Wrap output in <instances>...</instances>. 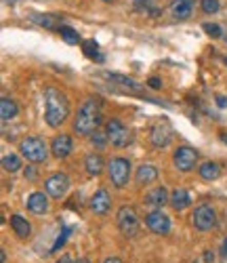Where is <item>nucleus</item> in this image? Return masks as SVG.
<instances>
[{
  "label": "nucleus",
  "instance_id": "obj_10",
  "mask_svg": "<svg viewBox=\"0 0 227 263\" xmlns=\"http://www.w3.org/2000/svg\"><path fill=\"white\" fill-rule=\"evenodd\" d=\"M145 226L149 228V232H154L158 236H166L171 232V219L162 211H152L145 217Z\"/></svg>",
  "mask_w": 227,
  "mask_h": 263
},
{
  "label": "nucleus",
  "instance_id": "obj_15",
  "mask_svg": "<svg viewBox=\"0 0 227 263\" xmlns=\"http://www.w3.org/2000/svg\"><path fill=\"white\" fill-rule=\"evenodd\" d=\"M194 5H196V0H171V5H168V11L175 19L179 21H185L192 17L194 13Z\"/></svg>",
  "mask_w": 227,
  "mask_h": 263
},
{
  "label": "nucleus",
  "instance_id": "obj_25",
  "mask_svg": "<svg viewBox=\"0 0 227 263\" xmlns=\"http://www.w3.org/2000/svg\"><path fill=\"white\" fill-rule=\"evenodd\" d=\"M82 51H84V55L88 57V59H97V61H103V57L99 55V47H97V42L95 40H84L82 42Z\"/></svg>",
  "mask_w": 227,
  "mask_h": 263
},
{
  "label": "nucleus",
  "instance_id": "obj_2",
  "mask_svg": "<svg viewBox=\"0 0 227 263\" xmlns=\"http://www.w3.org/2000/svg\"><path fill=\"white\" fill-rule=\"evenodd\" d=\"M44 97V120L49 126L59 128L67 118H70V101H67L65 93H61L55 86H47L42 91Z\"/></svg>",
  "mask_w": 227,
  "mask_h": 263
},
{
  "label": "nucleus",
  "instance_id": "obj_31",
  "mask_svg": "<svg viewBox=\"0 0 227 263\" xmlns=\"http://www.w3.org/2000/svg\"><path fill=\"white\" fill-rule=\"evenodd\" d=\"M70 234H72V230H70V228H65V230L59 234V238L55 240V245H53V249H51V251H59V249L65 245V240H67V236H70Z\"/></svg>",
  "mask_w": 227,
  "mask_h": 263
},
{
  "label": "nucleus",
  "instance_id": "obj_19",
  "mask_svg": "<svg viewBox=\"0 0 227 263\" xmlns=\"http://www.w3.org/2000/svg\"><path fill=\"white\" fill-rule=\"evenodd\" d=\"M168 204H171L175 211H185V209L192 204V196H190L187 190L177 187V190L171 192V202H168Z\"/></svg>",
  "mask_w": 227,
  "mask_h": 263
},
{
  "label": "nucleus",
  "instance_id": "obj_42",
  "mask_svg": "<svg viewBox=\"0 0 227 263\" xmlns=\"http://www.w3.org/2000/svg\"><path fill=\"white\" fill-rule=\"evenodd\" d=\"M225 63H227V57H225Z\"/></svg>",
  "mask_w": 227,
  "mask_h": 263
},
{
  "label": "nucleus",
  "instance_id": "obj_16",
  "mask_svg": "<svg viewBox=\"0 0 227 263\" xmlns=\"http://www.w3.org/2000/svg\"><path fill=\"white\" fill-rule=\"evenodd\" d=\"M30 19L34 21V24H38V26H42L44 30H61V19H59V15H53V13H32L30 15Z\"/></svg>",
  "mask_w": 227,
  "mask_h": 263
},
{
  "label": "nucleus",
  "instance_id": "obj_21",
  "mask_svg": "<svg viewBox=\"0 0 227 263\" xmlns=\"http://www.w3.org/2000/svg\"><path fill=\"white\" fill-rule=\"evenodd\" d=\"M103 168H105V160L99 154H88L84 158V171L90 175V177H97V175H101Z\"/></svg>",
  "mask_w": 227,
  "mask_h": 263
},
{
  "label": "nucleus",
  "instance_id": "obj_36",
  "mask_svg": "<svg viewBox=\"0 0 227 263\" xmlns=\"http://www.w3.org/2000/svg\"><path fill=\"white\" fill-rule=\"evenodd\" d=\"M103 263H124V261H122V259H118V257H107Z\"/></svg>",
  "mask_w": 227,
  "mask_h": 263
},
{
  "label": "nucleus",
  "instance_id": "obj_28",
  "mask_svg": "<svg viewBox=\"0 0 227 263\" xmlns=\"http://www.w3.org/2000/svg\"><path fill=\"white\" fill-rule=\"evenodd\" d=\"M59 34H61V38L67 42V45H78V40H80L78 32H76L74 28H70V26H61Z\"/></svg>",
  "mask_w": 227,
  "mask_h": 263
},
{
  "label": "nucleus",
  "instance_id": "obj_23",
  "mask_svg": "<svg viewBox=\"0 0 227 263\" xmlns=\"http://www.w3.org/2000/svg\"><path fill=\"white\" fill-rule=\"evenodd\" d=\"M17 114H19V107H17V103L13 99H9V97L0 99V118H3V122L13 120Z\"/></svg>",
  "mask_w": 227,
  "mask_h": 263
},
{
  "label": "nucleus",
  "instance_id": "obj_34",
  "mask_svg": "<svg viewBox=\"0 0 227 263\" xmlns=\"http://www.w3.org/2000/svg\"><path fill=\"white\" fill-rule=\"evenodd\" d=\"M217 105H219V107H227V99H225L223 95H217Z\"/></svg>",
  "mask_w": 227,
  "mask_h": 263
},
{
  "label": "nucleus",
  "instance_id": "obj_18",
  "mask_svg": "<svg viewBox=\"0 0 227 263\" xmlns=\"http://www.w3.org/2000/svg\"><path fill=\"white\" fill-rule=\"evenodd\" d=\"M105 78H107L111 84L122 86L124 91H133V93H141V91H143V86H141L139 82H135L133 78H126V76H122V74H111V72H105Z\"/></svg>",
  "mask_w": 227,
  "mask_h": 263
},
{
  "label": "nucleus",
  "instance_id": "obj_12",
  "mask_svg": "<svg viewBox=\"0 0 227 263\" xmlns=\"http://www.w3.org/2000/svg\"><path fill=\"white\" fill-rule=\"evenodd\" d=\"M74 152V139L70 137V135H65V133H61V135H55L53 137V141H51V154L55 156V158H67Z\"/></svg>",
  "mask_w": 227,
  "mask_h": 263
},
{
  "label": "nucleus",
  "instance_id": "obj_27",
  "mask_svg": "<svg viewBox=\"0 0 227 263\" xmlns=\"http://www.w3.org/2000/svg\"><path fill=\"white\" fill-rule=\"evenodd\" d=\"M88 139H90V143H93L97 149H105V147H107V143H109V137H107L105 130H95V133L90 135Z\"/></svg>",
  "mask_w": 227,
  "mask_h": 263
},
{
  "label": "nucleus",
  "instance_id": "obj_40",
  "mask_svg": "<svg viewBox=\"0 0 227 263\" xmlns=\"http://www.w3.org/2000/svg\"><path fill=\"white\" fill-rule=\"evenodd\" d=\"M103 3H113V0H103Z\"/></svg>",
  "mask_w": 227,
  "mask_h": 263
},
{
  "label": "nucleus",
  "instance_id": "obj_1",
  "mask_svg": "<svg viewBox=\"0 0 227 263\" xmlns=\"http://www.w3.org/2000/svg\"><path fill=\"white\" fill-rule=\"evenodd\" d=\"M101 122H103L101 101L97 97H88V99L82 101V105L78 107V112L74 114L72 130L78 137H90L95 130H99Z\"/></svg>",
  "mask_w": 227,
  "mask_h": 263
},
{
  "label": "nucleus",
  "instance_id": "obj_3",
  "mask_svg": "<svg viewBox=\"0 0 227 263\" xmlns=\"http://www.w3.org/2000/svg\"><path fill=\"white\" fill-rule=\"evenodd\" d=\"M49 152H51V145L42 137L30 135L19 141V154L30 162H44L49 158Z\"/></svg>",
  "mask_w": 227,
  "mask_h": 263
},
{
  "label": "nucleus",
  "instance_id": "obj_17",
  "mask_svg": "<svg viewBox=\"0 0 227 263\" xmlns=\"http://www.w3.org/2000/svg\"><path fill=\"white\" fill-rule=\"evenodd\" d=\"M166 202H171V194H168V190H166L164 185L154 187V190L147 192V196H145V204L156 206V209H162Z\"/></svg>",
  "mask_w": 227,
  "mask_h": 263
},
{
  "label": "nucleus",
  "instance_id": "obj_30",
  "mask_svg": "<svg viewBox=\"0 0 227 263\" xmlns=\"http://www.w3.org/2000/svg\"><path fill=\"white\" fill-rule=\"evenodd\" d=\"M202 30L206 32L209 36H213V38H221V36H223L221 26H217V24H204V26H202Z\"/></svg>",
  "mask_w": 227,
  "mask_h": 263
},
{
  "label": "nucleus",
  "instance_id": "obj_35",
  "mask_svg": "<svg viewBox=\"0 0 227 263\" xmlns=\"http://www.w3.org/2000/svg\"><path fill=\"white\" fill-rule=\"evenodd\" d=\"M57 263H74V261H72V257H70V255H61V257L57 259Z\"/></svg>",
  "mask_w": 227,
  "mask_h": 263
},
{
  "label": "nucleus",
  "instance_id": "obj_39",
  "mask_svg": "<svg viewBox=\"0 0 227 263\" xmlns=\"http://www.w3.org/2000/svg\"><path fill=\"white\" fill-rule=\"evenodd\" d=\"M76 263H90V261H88V259H86V257H84V259H78V261H76Z\"/></svg>",
  "mask_w": 227,
  "mask_h": 263
},
{
  "label": "nucleus",
  "instance_id": "obj_6",
  "mask_svg": "<svg viewBox=\"0 0 227 263\" xmlns=\"http://www.w3.org/2000/svg\"><path fill=\"white\" fill-rule=\"evenodd\" d=\"M116 223H118V228L124 236H137V232H139L137 211H135L133 206H128V204L120 206L118 213H116Z\"/></svg>",
  "mask_w": 227,
  "mask_h": 263
},
{
  "label": "nucleus",
  "instance_id": "obj_20",
  "mask_svg": "<svg viewBox=\"0 0 227 263\" xmlns=\"http://www.w3.org/2000/svg\"><path fill=\"white\" fill-rule=\"evenodd\" d=\"M9 223L13 228V232L19 236V238H30L32 236V226L26 217H21V215H11L9 219Z\"/></svg>",
  "mask_w": 227,
  "mask_h": 263
},
{
  "label": "nucleus",
  "instance_id": "obj_7",
  "mask_svg": "<svg viewBox=\"0 0 227 263\" xmlns=\"http://www.w3.org/2000/svg\"><path fill=\"white\" fill-rule=\"evenodd\" d=\"M192 221H194V228L198 232H211L217 226V213L211 204H200L194 211Z\"/></svg>",
  "mask_w": 227,
  "mask_h": 263
},
{
  "label": "nucleus",
  "instance_id": "obj_13",
  "mask_svg": "<svg viewBox=\"0 0 227 263\" xmlns=\"http://www.w3.org/2000/svg\"><path fill=\"white\" fill-rule=\"evenodd\" d=\"M88 206H90V211H93L95 215H99V217L107 215V213L111 211V198H109L107 190H103V187L97 190V192L93 194V198H90Z\"/></svg>",
  "mask_w": 227,
  "mask_h": 263
},
{
  "label": "nucleus",
  "instance_id": "obj_9",
  "mask_svg": "<svg viewBox=\"0 0 227 263\" xmlns=\"http://www.w3.org/2000/svg\"><path fill=\"white\" fill-rule=\"evenodd\" d=\"M173 162L179 171H183V173H190L196 168V162H198V152L194 147H187V145H181L175 149V154H173Z\"/></svg>",
  "mask_w": 227,
  "mask_h": 263
},
{
  "label": "nucleus",
  "instance_id": "obj_22",
  "mask_svg": "<svg viewBox=\"0 0 227 263\" xmlns=\"http://www.w3.org/2000/svg\"><path fill=\"white\" fill-rule=\"evenodd\" d=\"M154 181H158V168L152 166V164H141V166L137 168V183L149 185V183H154Z\"/></svg>",
  "mask_w": 227,
  "mask_h": 263
},
{
  "label": "nucleus",
  "instance_id": "obj_41",
  "mask_svg": "<svg viewBox=\"0 0 227 263\" xmlns=\"http://www.w3.org/2000/svg\"><path fill=\"white\" fill-rule=\"evenodd\" d=\"M7 3H15V0H7Z\"/></svg>",
  "mask_w": 227,
  "mask_h": 263
},
{
  "label": "nucleus",
  "instance_id": "obj_33",
  "mask_svg": "<svg viewBox=\"0 0 227 263\" xmlns=\"http://www.w3.org/2000/svg\"><path fill=\"white\" fill-rule=\"evenodd\" d=\"M26 179H30V181L36 179V168H34V166H28V168H26Z\"/></svg>",
  "mask_w": 227,
  "mask_h": 263
},
{
  "label": "nucleus",
  "instance_id": "obj_26",
  "mask_svg": "<svg viewBox=\"0 0 227 263\" xmlns=\"http://www.w3.org/2000/svg\"><path fill=\"white\" fill-rule=\"evenodd\" d=\"M3 168H5L7 173H17V171L21 168V158L15 156V154H7V156H3Z\"/></svg>",
  "mask_w": 227,
  "mask_h": 263
},
{
  "label": "nucleus",
  "instance_id": "obj_11",
  "mask_svg": "<svg viewBox=\"0 0 227 263\" xmlns=\"http://www.w3.org/2000/svg\"><path fill=\"white\" fill-rule=\"evenodd\" d=\"M173 141V130L168 124H156L149 133V143L154 149H164Z\"/></svg>",
  "mask_w": 227,
  "mask_h": 263
},
{
  "label": "nucleus",
  "instance_id": "obj_14",
  "mask_svg": "<svg viewBox=\"0 0 227 263\" xmlns=\"http://www.w3.org/2000/svg\"><path fill=\"white\" fill-rule=\"evenodd\" d=\"M26 206L32 215H44L49 211V194L47 192H32L26 200Z\"/></svg>",
  "mask_w": 227,
  "mask_h": 263
},
{
  "label": "nucleus",
  "instance_id": "obj_38",
  "mask_svg": "<svg viewBox=\"0 0 227 263\" xmlns=\"http://www.w3.org/2000/svg\"><path fill=\"white\" fill-rule=\"evenodd\" d=\"M221 255H223V257H227V240H225V242H223V249H221Z\"/></svg>",
  "mask_w": 227,
  "mask_h": 263
},
{
  "label": "nucleus",
  "instance_id": "obj_24",
  "mask_svg": "<svg viewBox=\"0 0 227 263\" xmlns=\"http://www.w3.org/2000/svg\"><path fill=\"white\" fill-rule=\"evenodd\" d=\"M198 173H200V177L204 181H215L219 175H221V166L217 162H204V164H200Z\"/></svg>",
  "mask_w": 227,
  "mask_h": 263
},
{
  "label": "nucleus",
  "instance_id": "obj_5",
  "mask_svg": "<svg viewBox=\"0 0 227 263\" xmlns=\"http://www.w3.org/2000/svg\"><path fill=\"white\" fill-rule=\"evenodd\" d=\"M105 133H107L109 143H111L113 147H120V149H122V147H128V145L133 143V130H130L128 126H124L118 118L107 120Z\"/></svg>",
  "mask_w": 227,
  "mask_h": 263
},
{
  "label": "nucleus",
  "instance_id": "obj_37",
  "mask_svg": "<svg viewBox=\"0 0 227 263\" xmlns=\"http://www.w3.org/2000/svg\"><path fill=\"white\" fill-rule=\"evenodd\" d=\"M0 263H7V253L0 251Z\"/></svg>",
  "mask_w": 227,
  "mask_h": 263
},
{
  "label": "nucleus",
  "instance_id": "obj_8",
  "mask_svg": "<svg viewBox=\"0 0 227 263\" xmlns=\"http://www.w3.org/2000/svg\"><path fill=\"white\" fill-rule=\"evenodd\" d=\"M70 190V177L65 173H53L44 179V192L49 194V198H63Z\"/></svg>",
  "mask_w": 227,
  "mask_h": 263
},
{
  "label": "nucleus",
  "instance_id": "obj_32",
  "mask_svg": "<svg viewBox=\"0 0 227 263\" xmlns=\"http://www.w3.org/2000/svg\"><path fill=\"white\" fill-rule=\"evenodd\" d=\"M147 86H152V89H162V80L158 78V76H152V78H147Z\"/></svg>",
  "mask_w": 227,
  "mask_h": 263
},
{
  "label": "nucleus",
  "instance_id": "obj_29",
  "mask_svg": "<svg viewBox=\"0 0 227 263\" xmlns=\"http://www.w3.org/2000/svg\"><path fill=\"white\" fill-rule=\"evenodd\" d=\"M200 7H202V13L213 15V13H219V9H221V3H219V0H202V3H200Z\"/></svg>",
  "mask_w": 227,
  "mask_h": 263
},
{
  "label": "nucleus",
  "instance_id": "obj_4",
  "mask_svg": "<svg viewBox=\"0 0 227 263\" xmlns=\"http://www.w3.org/2000/svg\"><path fill=\"white\" fill-rule=\"evenodd\" d=\"M107 177L113 187H124L130 179V160L116 156L107 162Z\"/></svg>",
  "mask_w": 227,
  "mask_h": 263
}]
</instances>
